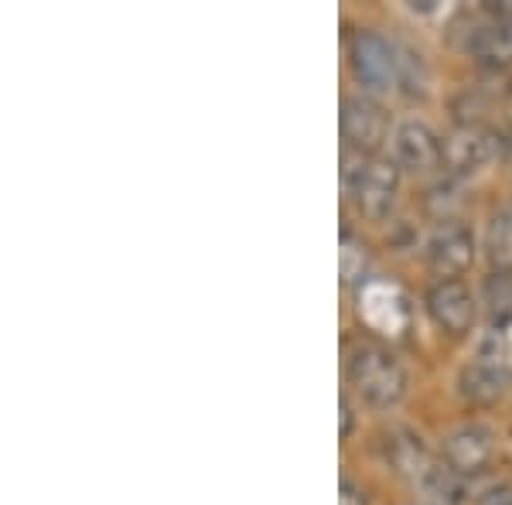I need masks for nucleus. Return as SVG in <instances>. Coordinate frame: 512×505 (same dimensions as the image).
<instances>
[{
  "label": "nucleus",
  "mask_w": 512,
  "mask_h": 505,
  "mask_svg": "<svg viewBox=\"0 0 512 505\" xmlns=\"http://www.w3.org/2000/svg\"><path fill=\"white\" fill-rule=\"evenodd\" d=\"M478 362L499 372L502 379L512 376V318H499L485 331L482 345H478Z\"/></svg>",
  "instance_id": "13"
},
{
  "label": "nucleus",
  "mask_w": 512,
  "mask_h": 505,
  "mask_svg": "<svg viewBox=\"0 0 512 505\" xmlns=\"http://www.w3.org/2000/svg\"><path fill=\"white\" fill-rule=\"evenodd\" d=\"M342 137L349 140L359 154H373L390 137V120H386L383 106L366 96H349L342 103Z\"/></svg>",
  "instance_id": "5"
},
{
  "label": "nucleus",
  "mask_w": 512,
  "mask_h": 505,
  "mask_svg": "<svg viewBox=\"0 0 512 505\" xmlns=\"http://www.w3.org/2000/svg\"><path fill=\"white\" fill-rule=\"evenodd\" d=\"M475 505H512V485H509V482L489 485V488H485V492L475 499Z\"/></svg>",
  "instance_id": "18"
},
{
  "label": "nucleus",
  "mask_w": 512,
  "mask_h": 505,
  "mask_svg": "<svg viewBox=\"0 0 512 505\" xmlns=\"http://www.w3.org/2000/svg\"><path fill=\"white\" fill-rule=\"evenodd\" d=\"M454 202H458V188H454L451 181H437L431 192H427V209L444 215V219H448V209Z\"/></svg>",
  "instance_id": "17"
},
{
  "label": "nucleus",
  "mask_w": 512,
  "mask_h": 505,
  "mask_svg": "<svg viewBox=\"0 0 512 505\" xmlns=\"http://www.w3.org/2000/svg\"><path fill=\"white\" fill-rule=\"evenodd\" d=\"M489 256L495 267L512 270V205L495 212V219L489 226Z\"/></svg>",
  "instance_id": "15"
},
{
  "label": "nucleus",
  "mask_w": 512,
  "mask_h": 505,
  "mask_svg": "<svg viewBox=\"0 0 512 505\" xmlns=\"http://www.w3.org/2000/svg\"><path fill=\"white\" fill-rule=\"evenodd\" d=\"M472 55L485 65H512V18L506 21H489L482 28H475L472 41H468Z\"/></svg>",
  "instance_id": "12"
},
{
  "label": "nucleus",
  "mask_w": 512,
  "mask_h": 505,
  "mask_svg": "<svg viewBox=\"0 0 512 505\" xmlns=\"http://www.w3.org/2000/svg\"><path fill=\"white\" fill-rule=\"evenodd\" d=\"M393 157L407 171H434L444 161V144L424 120H403L393 130Z\"/></svg>",
  "instance_id": "7"
},
{
  "label": "nucleus",
  "mask_w": 512,
  "mask_h": 505,
  "mask_svg": "<svg viewBox=\"0 0 512 505\" xmlns=\"http://www.w3.org/2000/svg\"><path fill=\"white\" fill-rule=\"evenodd\" d=\"M502 386H506V379L499 372H492L489 366H482V362H475V366L461 372V393L472 403H492L502 393Z\"/></svg>",
  "instance_id": "14"
},
{
  "label": "nucleus",
  "mask_w": 512,
  "mask_h": 505,
  "mask_svg": "<svg viewBox=\"0 0 512 505\" xmlns=\"http://www.w3.org/2000/svg\"><path fill=\"white\" fill-rule=\"evenodd\" d=\"M349 383L359 389V396L373 407H393L407 393V372L396 362L393 352H386L376 342H355L345 359Z\"/></svg>",
  "instance_id": "1"
},
{
  "label": "nucleus",
  "mask_w": 512,
  "mask_h": 505,
  "mask_svg": "<svg viewBox=\"0 0 512 505\" xmlns=\"http://www.w3.org/2000/svg\"><path fill=\"white\" fill-rule=\"evenodd\" d=\"M349 430H352V407L349 400H342V437H349Z\"/></svg>",
  "instance_id": "20"
},
{
  "label": "nucleus",
  "mask_w": 512,
  "mask_h": 505,
  "mask_svg": "<svg viewBox=\"0 0 512 505\" xmlns=\"http://www.w3.org/2000/svg\"><path fill=\"white\" fill-rule=\"evenodd\" d=\"M383 458L396 475H407V478H414V482L420 478V471L431 465L427 447L420 444V437L410 434V430H390V434L383 437Z\"/></svg>",
  "instance_id": "10"
},
{
  "label": "nucleus",
  "mask_w": 512,
  "mask_h": 505,
  "mask_svg": "<svg viewBox=\"0 0 512 505\" xmlns=\"http://www.w3.org/2000/svg\"><path fill=\"white\" fill-rule=\"evenodd\" d=\"M345 188L355 198L362 212L369 219H386L396 202V188H400V171L390 161H379V157H345Z\"/></svg>",
  "instance_id": "2"
},
{
  "label": "nucleus",
  "mask_w": 512,
  "mask_h": 505,
  "mask_svg": "<svg viewBox=\"0 0 512 505\" xmlns=\"http://www.w3.org/2000/svg\"><path fill=\"white\" fill-rule=\"evenodd\" d=\"M444 465L458 471L461 478L465 475H478L492 458V430L482 424H465L458 430H451L444 437Z\"/></svg>",
  "instance_id": "8"
},
{
  "label": "nucleus",
  "mask_w": 512,
  "mask_h": 505,
  "mask_svg": "<svg viewBox=\"0 0 512 505\" xmlns=\"http://www.w3.org/2000/svg\"><path fill=\"white\" fill-rule=\"evenodd\" d=\"M349 59L355 79L369 89H393V82L400 79V59H396L393 41H386L376 31H359L352 38Z\"/></svg>",
  "instance_id": "4"
},
{
  "label": "nucleus",
  "mask_w": 512,
  "mask_h": 505,
  "mask_svg": "<svg viewBox=\"0 0 512 505\" xmlns=\"http://www.w3.org/2000/svg\"><path fill=\"white\" fill-rule=\"evenodd\" d=\"M499 154V140H495L492 130L482 127H461L454 130L444 144V164L454 171V175H475L485 164L495 161Z\"/></svg>",
  "instance_id": "9"
},
{
  "label": "nucleus",
  "mask_w": 512,
  "mask_h": 505,
  "mask_svg": "<svg viewBox=\"0 0 512 505\" xmlns=\"http://www.w3.org/2000/svg\"><path fill=\"white\" fill-rule=\"evenodd\" d=\"M424 304L434 325L444 328L448 335H465L475 321V297L461 280H437L427 291Z\"/></svg>",
  "instance_id": "6"
},
{
  "label": "nucleus",
  "mask_w": 512,
  "mask_h": 505,
  "mask_svg": "<svg viewBox=\"0 0 512 505\" xmlns=\"http://www.w3.org/2000/svg\"><path fill=\"white\" fill-rule=\"evenodd\" d=\"M342 505H366V492L352 478H342Z\"/></svg>",
  "instance_id": "19"
},
{
  "label": "nucleus",
  "mask_w": 512,
  "mask_h": 505,
  "mask_svg": "<svg viewBox=\"0 0 512 505\" xmlns=\"http://www.w3.org/2000/svg\"><path fill=\"white\" fill-rule=\"evenodd\" d=\"M424 256L431 263L434 273H441L444 280H454L458 273H465L475 260V236L468 226L454 219L437 222L424 243Z\"/></svg>",
  "instance_id": "3"
},
{
  "label": "nucleus",
  "mask_w": 512,
  "mask_h": 505,
  "mask_svg": "<svg viewBox=\"0 0 512 505\" xmlns=\"http://www.w3.org/2000/svg\"><path fill=\"white\" fill-rule=\"evenodd\" d=\"M366 273V246L355 243L352 236H342V280L355 284Z\"/></svg>",
  "instance_id": "16"
},
{
  "label": "nucleus",
  "mask_w": 512,
  "mask_h": 505,
  "mask_svg": "<svg viewBox=\"0 0 512 505\" xmlns=\"http://www.w3.org/2000/svg\"><path fill=\"white\" fill-rule=\"evenodd\" d=\"M414 485L424 505H465V495H468L465 478L448 465H434V461L420 471V478Z\"/></svg>",
  "instance_id": "11"
}]
</instances>
